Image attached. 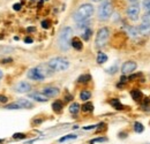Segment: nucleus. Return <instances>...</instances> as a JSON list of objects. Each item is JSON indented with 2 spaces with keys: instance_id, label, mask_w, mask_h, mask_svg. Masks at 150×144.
<instances>
[{
  "instance_id": "17",
  "label": "nucleus",
  "mask_w": 150,
  "mask_h": 144,
  "mask_svg": "<svg viewBox=\"0 0 150 144\" xmlns=\"http://www.w3.org/2000/svg\"><path fill=\"white\" fill-rule=\"evenodd\" d=\"M130 96H132V98H133L135 102H139V100L142 98V92H141L140 90H132Z\"/></svg>"
},
{
  "instance_id": "20",
  "label": "nucleus",
  "mask_w": 150,
  "mask_h": 144,
  "mask_svg": "<svg viewBox=\"0 0 150 144\" xmlns=\"http://www.w3.org/2000/svg\"><path fill=\"white\" fill-rule=\"evenodd\" d=\"M91 35H92V30L91 28H86L83 29V32H82V38L84 39V40H89L90 37H91Z\"/></svg>"
},
{
  "instance_id": "8",
  "label": "nucleus",
  "mask_w": 150,
  "mask_h": 144,
  "mask_svg": "<svg viewBox=\"0 0 150 144\" xmlns=\"http://www.w3.org/2000/svg\"><path fill=\"white\" fill-rule=\"evenodd\" d=\"M136 67H137V65L135 61H126L121 67V73L123 75H128V74L133 73L136 69Z\"/></svg>"
},
{
  "instance_id": "27",
  "label": "nucleus",
  "mask_w": 150,
  "mask_h": 144,
  "mask_svg": "<svg viewBox=\"0 0 150 144\" xmlns=\"http://www.w3.org/2000/svg\"><path fill=\"white\" fill-rule=\"evenodd\" d=\"M117 70H118V66L117 65H113L112 67H110V68L106 69V73H109L110 75H113V74L117 73Z\"/></svg>"
},
{
  "instance_id": "3",
  "label": "nucleus",
  "mask_w": 150,
  "mask_h": 144,
  "mask_svg": "<svg viewBox=\"0 0 150 144\" xmlns=\"http://www.w3.org/2000/svg\"><path fill=\"white\" fill-rule=\"evenodd\" d=\"M73 38V29L69 27H65L60 31V35L58 37V44L61 51H67L70 46V42Z\"/></svg>"
},
{
  "instance_id": "2",
  "label": "nucleus",
  "mask_w": 150,
  "mask_h": 144,
  "mask_svg": "<svg viewBox=\"0 0 150 144\" xmlns=\"http://www.w3.org/2000/svg\"><path fill=\"white\" fill-rule=\"evenodd\" d=\"M95 12V8L91 3H83L82 6L79 7V9L74 13L73 15V19L76 23H80V22H83V21H87L89 20V17L92 16Z\"/></svg>"
},
{
  "instance_id": "11",
  "label": "nucleus",
  "mask_w": 150,
  "mask_h": 144,
  "mask_svg": "<svg viewBox=\"0 0 150 144\" xmlns=\"http://www.w3.org/2000/svg\"><path fill=\"white\" fill-rule=\"evenodd\" d=\"M29 97L31 99L36 100V102H39V103H44V102H47V97L45 95H43L42 92H33V93H30Z\"/></svg>"
},
{
  "instance_id": "42",
  "label": "nucleus",
  "mask_w": 150,
  "mask_h": 144,
  "mask_svg": "<svg viewBox=\"0 0 150 144\" xmlns=\"http://www.w3.org/2000/svg\"><path fill=\"white\" fill-rule=\"evenodd\" d=\"M119 136H120V137H126V136H127V135H126V134H120Z\"/></svg>"
},
{
  "instance_id": "41",
  "label": "nucleus",
  "mask_w": 150,
  "mask_h": 144,
  "mask_svg": "<svg viewBox=\"0 0 150 144\" xmlns=\"http://www.w3.org/2000/svg\"><path fill=\"white\" fill-rule=\"evenodd\" d=\"M36 120H37V121H35V123H40V122L43 121V120H40V119H36Z\"/></svg>"
},
{
  "instance_id": "33",
  "label": "nucleus",
  "mask_w": 150,
  "mask_h": 144,
  "mask_svg": "<svg viewBox=\"0 0 150 144\" xmlns=\"http://www.w3.org/2000/svg\"><path fill=\"white\" fill-rule=\"evenodd\" d=\"M42 27H43L44 29H49L50 28V22H49V21H46V20H45V21H43V22H42Z\"/></svg>"
},
{
  "instance_id": "14",
  "label": "nucleus",
  "mask_w": 150,
  "mask_h": 144,
  "mask_svg": "<svg viewBox=\"0 0 150 144\" xmlns=\"http://www.w3.org/2000/svg\"><path fill=\"white\" fill-rule=\"evenodd\" d=\"M137 29H139V31H140L141 35L150 33V24L149 23H143V22H142V23L137 27Z\"/></svg>"
},
{
  "instance_id": "45",
  "label": "nucleus",
  "mask_w": 150,
  "mask_h": 144,
  "mask_svg": "<svg viewBox=\"0 0 150 144\" xmlns=\"http://www.w3.org/2000/svg\"><path fill=\"white\" fill-rule=\"evenodd\" d=\"M129 1H132V2H134V1H137V0H129Z\"/></svg>"
},
{
  "instance_id": "31",
  "label": "nucleus",
  "mask_w": 150,
  "mask_h": 144,
  "mask_svg": "<svg viewBox=\"0 0 150 144\" xmlns=\"http://www.w3.org/2000/svg\"><path fill=\"white\" fill-rule=\"evenodd\" d=\"M13 138H15V140H23V138H26V135L22 134V133H15L13 135Z\"/></svg>"
},
{
  "instance_id": "10",
  "label": "nucleus",
  "mask_w": 150,
  "mask_h": 144,
  "mask_svg": "<svg viewBox=\"0 0 150 144\" xmlns=\"http://www.w3.org/2000/svg\"><path fill=\"white\" fill-rule=\"evenodd\" d=\"M15 90H16L17 92H20V93L29 92L30 90H31V86H30L29 83H27V82H20V83L16 84Z\"/></svg>"
},
{
  "instance_id": "9",
  "label": "nucleus",
  "mask_w": 150,
  "mask_h": 144,
  "mask_svg": "<svg viewBox=\"0 0 150 144\" xmlns=\"http://www.w3.org/2000/svg\"><path fill=\"white\" fill-rule=\"evenodd\" d=\"M42 93L45 95L47 98H53V97H57L59 95L60 90L58 88H54V86H47V88L43 89Z\"/></svg>"
},
{
  "instance_id": "46",
  "label": "nucleus",
  "mask_w": 150,
  "mask_h": 144,
  "mask_svg": "<svg viewBox=\"0 0 150 144\" xmlns=\"http://www.w3.org/2000/svg\"><path fill=\"white\" fill-rule=\"evenodd\" d=\"M1 142H2V140H0V143H1Z\"/></svg>"
},
{
  "instance_id": "32",
  "label": "nucleus",
  "mask_w": 150,
  "mask_h": 144,
  "mask_svg": "<svg viewBox=\"0 0 150 144\" xmlns=\"http://www.w3.org/2000/svg\"><path fill=\"white\" fill-rule=\"evenodd\" d=\"M142 22H143V23H149L150 24V14L146 13V14L143 15V17H142Z\"/></svg>"
},
{
  "instance_id": "7",
  "label": "nucleus",
  "mask_w": 150,
  "mask_h": 144,
  "mask_svg": "<svg viewBox=\"0 0 150 144\" xmlns=\"http://www.w3.org/2000/svg\"><path fill=\"white\" fill-rule=\"evenodd\" d=\"M139 14H140V6L137 3L130 5L127 8V15L132 21H136L139 19Z\"/></svg>"
},
{
  "instance_id": "37",
  "label": "nucleus",
  "mask_w": 150,
  "mask_h": 144,
  "mask_svg": "<svg viewBox=\"0 0 150 144\" xmlns=\"http://www.w3.org/2000/svg\"><path fill=\"white\" fill-rule=\"evenodd\" d=\"M7 62H12V59H3V60H1V63H7Z\"/></svg>"
},
{
  "instance_id": "13",
  "label": "nucleus",
  "mask_w": 150,
  "mask_h": 144,
  "mask_svg": "<svg viewBox=\"0 0 150 144\" xmlns=\"http://www.w3.org/2000/svg\"><path fill=\"white\" fill-rule=\"evenodd\" d=\"M127 32H128V35H129L132 38H139V37L141 36V33H140L137 27H128Z\"/></svg>"
},
{
  "instance_id": "18",
  "label": "nucleus",
  "mask_w": 150,
  "mask_h": 144,
  "mask_svg": "<svg viewBox=\"0 0 150 144\" xmlns=\"http://www.w3.org/2000/svg\"><path fill=\"white\" fill-rule=\"evenodd\" d=\"M80 109H81V106L77 104V103H73L70 106H69V112L72 113V114H77L79 113V111H80Z\"/></svg>"
},
{
  "instance_id": "15",
  "label": "nucleus",
  "mask_w": 150,
  "mask_h": 144,
  "mask_svg": "<svg viewBox=\"0 0 150 144\" xmlns=\"http://www.w3.org/2000/svg\"><path fill=\"white\" fill-rule=\"evenodd\" d=\"M16 103L20 105L21 109H32L31 102H28L27 99H20V100H17Z\"/></svg>"
},
{
  "instance_id": "29",
  "label": "nucleus",
  "mask_w": 150,
  "mask_h": 144,
  "mask_svg": "<svg viewBox=\"0 0 150 144\" xmlns=\"http://www.w3.org/2000/svg\"><path fill=\"white\" fill-rule=\"evenodd\" d=\"M143 8L146 10V13L150 14V0H143Z\"/></svg>"
},
{
  "instance_id": "4",
  "label": "nucleus",
  "mask_w": 150,
  "mask_h": 144,
  "mask_svg": "<svg viewBox=\"0 0 150 144\" xmlns=\"http://www.w3.org/2000/svg\"><path fill=\"white\" fill-rule=\"evenodd\" d=\"M113 13V5L111 0H104L98 8V19L100 21H106Z\"/></svg>"
},
{
  "instance_id": "21",
  "label": "nucleus",
  "mask_w": 150,
  "mask_h": 144,
  "mask_svg": "<svg viewBox=\"0 0 150 144\" xmlns=\"http://www.w3.org/2000/svg\"><path fill=\"white\" fill-rule=\"evenodd\" d=\"M106 60H107V56H106L105 53H103V52H99V53L97 54V63L102 65V63L106 62Z\"/></svg>"
},
{
  "instance_id": "34",
  "label": "nucleus",
  "mask_w": 150,
  "mask_h": 144,
  "mask_svg": "<svg viewBox=\"0 0 150 144\" xmlns=\"http://www.w3.org/2000/svg\"><path fill=\"white\" fill-rule=\"evenodd\" d=\"M13 9H14V10H16V12H17V10H20V9H21V3H15V5L13 6Z\"/></svg>"
},
{
  "instance_id": "19",
  "label": "nucleus",
  "mask_w": 150,
  "mask_h": 144,
  "mask_svg": "<svg viewBox=\"0 0 150 144\" xmlns=\"http://www.w3.org/2000/svg\"><path fill=\"white\" fill-rule=\"evenodd\" d=\"M90 80H91V76H90L89 74H83V75H81L79 79H77V82L79 83H82V84H86V83H88Z\"/></svg>"
},
{
  "instance_id": "16",
  "label": "nucleus",
  "mask_w": 150,
  "mask_h": 144,
  "mask_svg": "<svg viewBox=\"0 0 150 144\" xmlns=\"http://www.w3.org/2000/svg\"><path fill=\"white\" fill-rule=\"evenodd\" d=\"M62 107H63V105H62V103H61L60 100H56V102L52 104V109H53V111H54L56 113H60L61 110H62Z\"/></svg>"
},
{
  "instance_id": "28",
  "label": "nucleus",
  "mask_w": 150,
  "mask_h": 144,
  "mask_svg": "<svg viewBox=\"0 0 150 144\" xmlns=\"http://www.w3.org/2000/svg\"><path fill=\"white\" fill-rule=\"evenodd\" d=\"M6 109H7V110H21L20 105H19L16 102H15V103H13V104L7 105V106H6Z\"/></svg>"
},
{
  "instance_id": "39",
  "label": "nucleus",
  "mask_w": 150,
  "mask_h": 144,
  "mask_svg": "<svg viewBox=\"0 0 150 144\" xmlns=\"http://www.w3.org/2000/svg\"><path fill=\"white\" fill-rule=\"evenodd\" d=\"M24 42H26V43H28V44H30V43H32V38L28 37V38H26V39H24Z\"/></svg>"
},
{
  "instance_id": "5",
  "label": "nucleus",
  "mask_w": 150,
  "mask_h": 144,
  "mask_svg": "<svg viewBox=\"0 0 150 144\" xmlns=\"http://www.w3.org/2000/svg\"><path fill=\"white\" fill-rule=\"evenodd\" d=\"M47 66L50 67V69L52 72H63V70L68 69L69 62L63 58H53L49 61Z\"/></svg>"
},
{
  "instance_id": "35",
  "label": "nucleus",
  "mask_w": 150,
  "mask_h": 144,
  "mask_svg": "<svg viewBox=\"0 0 150 144\" xmlns=\"http://www.w3.org/2000/svg\"><path fill=\"white\" fill-rule=\"evenodd\" d=\"M0 103H7V97L0 95Z\"/></svg>"
},
{
  "instance_id": "24",
  "label": "nucleus",
  "mask_w": 150,
  "mask_h": 144,
  "mask_svg": "<svg viewBox=\"0 0 150 144\" xmlns=\"http://www.w3.org/2000/svg\"><path fill=\"white\" fill-rule=\"evenodd\" d=\"M90 97H91V92L88 91V90H84V91H82L80 93V98L82 100H88V99H90Z\"/></svg>"
},
{
  "instance_id": "26",
  "label": "nucleus",
  "mask_w": 150,
  "mask_h": 144,
  "mask_svg": "<svg viewBox=\"0 0 150 144\" xmlns=\"http://www.w3.org/2000/svg\"><path fill=\"white\" fill-rule=\"evenodd\" d=\"M77 136L76 135H66V136H63V137H61L59 140L60 143H62V142H66V141H69V140H75Z\"/></svg>"
},
{
  "instance_id": "44",
  "label": "nucleus",
  "mask_w": 150,
  "mask_h": 144,
  "mask_svg": "<svg viewBox=\"0 0 150 144\" xmlns=\"http://www.w3.org/2000/svg\"><path fill=\"white\" fill-rule=\"evenodd\" d=\"M92 1H95V2H98V1H102V0H92Z\"/></svg>"
},
{
  "instance_id": "22",
  "label": "nucleus",
  "mask_w": 150,
  "mask_h": 144,
  "mask_svg": "<svg viewBox=\"0 0 150 144\" xmlns=\"http://www.w3.org/2000/svg\"><path fill=\"white\" fill-rule=\"evenodd\" d=\"M110 104H111L116 110H122V109H123V105L120 103L118 99H111V100H110Z\"/></svg>"
},
{
  "instance_id": "6",
  "label": "nucleus",
  "mask_w": 150,
  "mask_h": 144,
  "mask_svg": "<svg viewBox=\"0 0 150 144\" xmlns=\"http://www.w3.org/2000/svg\"><path fill=\"white\" fill-rule=\"evenodd\" d=\"M110 37V30L106 27H103L98 30L97 36H96V40H95V45L97 49H100L103 46H105V44L107 43Z\"/></svg>"
},
{
  "instance_id": "38",
  "label": "nucleus",
  "mask_w": 150,
  "mask_h": 144,
  "mask_svg": "<svg viewBox=\"0 0 150 144\" xmlns=\"http://www.w3.org/2000/svg\"><path fill=\"white\" fill-rule=\"evenodd\" d=\"M95 127H97V126H95V125H93V126H88V127H84L83 129H84V130H89V129H92V128H95Z\"/></svg>"
},
{
  "instance_id": "47",
  "label": "nucleus",
  "mask_w": 150,
  "mask_h": 144,
  "mask_svg": "<svg viewBox=\"0 0 150 144\" xmlns=\"http://www.w3.org/2000/svg\"><path fill=\"white\" fill-rule=\"evenodd\" d=\"M148 144H150V143H148Z\"/></svg>"
},
{
  "instance_id": "12",
  "label": "nucleus",
  "mask_w": 150,
  "mask_h": 144,
  "mask_svg": "<svg viewBox=\"0 0 150 144\" xmlns=\"http://www.w3.org/2000/svg\"><path fill=\"white\" fill-rule=\"evenodd\" d=\"M70 46H73V47H74L75 50H77V51H81V50L83 49V44H82L81 39H80V38H77V37H75V38H72Z\"/></svg>"
},
{
  "instance_id": "30",
  "label": "nucleus",
  "mask_w": 150,
  "mask_h": 144,
  "mask_svg": "<svg viewBox=\"0 0 150 144\" xmlns=\"http://www.w3.org/2000/svg\"><path fill=\"white\" fill-rule=\"evenodd\" d=\"M106 141H107L106 137H97V138H95V140H91L89 143L93 144V143H99V142H106Z\"/></svg>"
},
{
  "instance_id": "1",
  "label": "nucleus",
  "mask_w": 150,
  "mask_h": 144,
  "mask_svg": "<svg viewBox=\"0 0 150 144\" xmlns=\"http://www.w3.org/2000/svg\"><path fill=\"white\" fill-rule=\"evenodd\" d=\"M52 70L50 69L49 66H44V65H39L37 67L31 68L28 72V77L32 81H42L44 80L46 76L52 75Z\"/></svg>"
},
{
  "instance_id": "36",
  "label": "nucleus",
  "mask_w": 150,
  "mask_h": 144,
  "mask_svg": "<svg viewBox=\"0 0 150 144\" xmlns=\"http://www.w3.org/2000/svg\"><path fill=\"white\" fill-rule=\"evenodd\" d=\"M141 75V73H137V74H135V75H132L130 77H129V80H134V79H136V77H139Z\"/></svg>"
},
{
  "instance_id": "23",
  "label": "nucleus",
  "mask_w": 150,
  "mask_h": 144,
  "mask_svg": "<svg viewBox=\"0 0 150 144\" xmlns=\"http://www.w3.org/2000/svg\"><path fill=\"white\" fill-rule=\"evenodd\" d=\"M82 111L83 112H86V113H88V112H92L93 111V105H92V103H86L83 106H82Z\"/></svg>"
},
{
  "instance_id": "40",
  "label": "nucleus",
  "mask_w": 150,
  "mask_h": 144,
  "mask_svg": "<svg viewBox=\"0 0 150 144\" xmlns=\"http://www.w3.org/2000/svg\"><path fill=\"white\" fill-rule=\"evenodd\" d=\"M35 30H36V29L33 28V27H29V28L27 29V31H28V32H33Z\"/></svg>"
},
{
  "instance_id": "25",
  "label": "nucleus",
  "mask_w": 150,
  "mask_h": 144,
  "mask_svg": "<svg viewBox=\"0 0 150 144\" xmlns=\"http://www.w3.org/2000/svg\"><path fill=\"white\" fill-rule=\"evenodd\" d=\"M134 129H135L136 133H142L144 130V126L142 123H140V122H135L134 123Z\"/></svg>"
},
{
  "instance_id": "43",
  "label": "nucleus",
  "mask_w": 150,
  "mask_h": 144,
  "mask_svg": "<svg viewBox=\"0 0 150 144\" xmlns=\"http://www.w3.org/2000/svg\"><path fill=\"white\" fill-rule=\"evenodd\" d=\"M2 76H3V74H2V72H1V70H0V80H1V79H2Z\"/></svg>"
}]
</instances>
